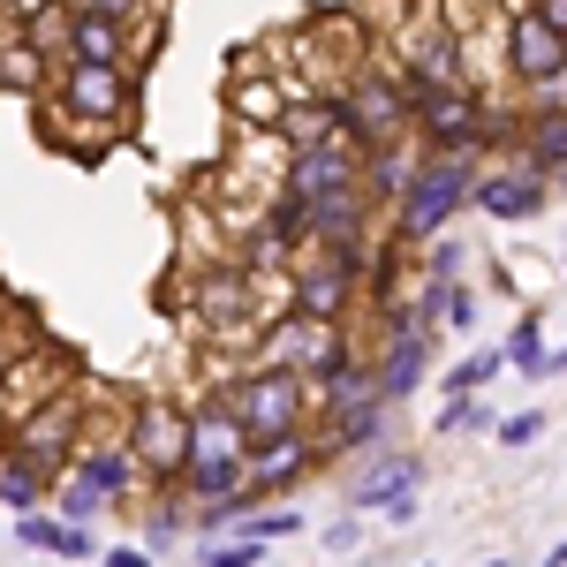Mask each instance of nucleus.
I'll return each instance as SVG.
<instances>
[{"instance_id": "obj_4", "label": "nucleus", "mask_w": 567, "mask_h": 567, "mask_svg": "<svg viewBox=\"0 0 567 567\" xmlns=\"http://www.w3.org/2000/svg\"><path fill=\"white\" fill-rule=\"evenodd\" d=\"M416 159H484V91H432L409 106Z\"/></svg>"}, {"instance_id": "obj_23", "label": "nucleus", "mask_w": 567, "mask_h": 567, "mask_svg": "<svg viewBox=\"0 0 567 567\" xmlns=\"http://www.w3.org/2000/svg\"><path fill=\"white\" fill-rule=\"evenodd\" d=\"M499 363H515L523 379H553V371H560V349L545 341V318H537V310H529L523 326L507 333V349H499Z\"/></svg>"}, {"instance_id": "obj_28", "label": "nucleus", "mask_w": 567, "mask_h": 567, "mask_svg": "<svg viewBox=\"0 0 567 567\" xmlns=\"http://www.w3.org/2000/svg\"><path fill=\"white\" fill-rule=\"evenodd\" d=\"M416 272H424V280H439V288H454V280L470 272V250H462L454 235H432V243H424V258H416Z\"/></svg>"}, {"instance_id": "obj_13", "label": "nucleus", "mask_w": 567, "mask_h": 567, "mask_svg": "<svg viewBox=\"0 0 567 567\" xmlns=\"http://www.w3.org/2000/svg\"><path fill=\"white\" fill-rule=\"evenodd\" d=\"M379 235H386V213H379L363 189H341V197H318V205H310V243L303 250H349V258H363Z\"/></svg>"}, {"instance_id": "obj_32", "label": "nucleus", "mask_w": 567, "mask_h": 567, "mask_svg": "<svg viewBox=\"0 0 567 567\" xmlns=\"http://www.w3.org/2000/svg\"><path fill=\"white\" fill-rule=\"evenodd\" d=\"M61 16H106V23H130V16H144L152 0H53Z\"/></svg>"}, {"instance_id": "obj_25", "label": "nucleus", "mask_w": 567, "mask_h": 567, "mask_svg": "<svg viewBox=\"0 0 567 567\" xmlns=\"http://www.w3.org/2000/svg\"><path fill=\"white\" fill-rule=\"evenodd\" d=\"M45 492H53V477H39V470H23V462H8V454H0V507H16V515H39Z\"/></svg>"}, {"instance_id": "obj_9", "label": "nucleus", "mask_w": 567, "mask_h": 567, "mask_svg": "<svg viewBox=\"0 0 567 567\" xmlns=\"http://www.w3.org/2000/svg\"><path fill=\"white\" fill-rule=\"evenodd\" d=\"M432 326L424 318H409V310H386V333H379V355H363L371 363V386H379V401L386 409H401V401H416V386L432 379Z\"/></svg>"}, {"instance_id": "obj_36", "label": "nucleus", "mask_w": 567, "mask_h": 567, "mask_svg": "<svg viewBox=\"0 0 567 567\" xmlns=\"http://www.w3.org/2000/svg\"><path fill=\"white\" fill-rule=\"evenodd\" d=\"M99 567H152V553H144V545H106Z\"/></svg>"}, {"instance_id": "obj_17", "label": "nucleus", "mask_w": 567, "mask_h": 567, "mask_svg": "<svg viewBox=\"0 0 567 567\" xmlns=\"http://www.w3.org/2000/svg\"><path fill=\"white\" fill-rule=\"evenodd\" d=\"M303 386H310V416H349V409H363V401H379V386H371V363H363L355 349L326 355Z\"/></svg>"}, {"instance_id": "obj_27", "label": "nucleus", "mask_w": 567, "mask_h": 567, "mask_svg": "<svg viewBox=\"0 0 567 567\" xmlns=\"http://www.w3.org/2000/svg\"><path fill=\"white\" fill-rule=\"evenodd\" d=\"M235 537H250V545H280V537H303V507H250Z\"/></svg>"}, {"instance_id": "obj_16", "label": "nucleus", "mask_w": 567, "mask_h": 567, "mask_svg": "<svg viewBox=\"0 0 567 567\" xmlns=\"http://www.w3.org/2000/svg\"><path fill=\"white\" fill-rule=\"evenodd\" d=\"M470 205H477L484 219L523 227V219H537L545 205H553V189L529 175V167H515V159H507V167H477V175H470Z\"/></svg>"}, {"instance_id": "obj_35", "label": "nucleus", "mask_w": 567, "mask_h": 567, "mask_svg": "<svg viewBox=\"0 0 567 567\" xmlns=\"http://www.w3.org/2000/svg\"><path fill=\"white\" fill-rule=\"evenodd\" d=\"M39 16H53V0H0V31H31Z\"/></svg>"}, {"instance_id": "obj_20", "label": "nucleus", "mask_w": 567, "mask_h": 567, "mask_svg": "<svg viewBox=\"0 0 567 567\" xmlns=\"http://www.w3.org/2000/svg\"><path fill=\"white\" fill-rule=\"evenodd\" d=\"M409 175H416V144H409V136H401V144H371V152H363V167H355V189L386 213L393 197L409 189Z\"/></svg>"}, {"instance_id": "obj_6", "label": "nucleus", "mask_w": 567, "mask_h": 567, "mask_svg": "<svg viewBox=\"0 0 567 567\" xmlns=\"http://www.w3.org/2000/svg\"><path fill=\"white\" fill-rule=\"evenodd\" d=\"M507 76L523 84L529 106H560V84H567V31L545 23L537 8H515L507 23Z\"/></svg>"}, {"instance_id": "obj_14", "label": "nucleus", "mask_w": 567, "mask_h": 567, "mask_svg": "<svg viewBox=\"0 0 567 567\" xmlns=\"http://www.w3.org/2000/svg\"><path fill=\"white\" fill-rule=\"evenodd\" d=\"M318 470V446H310V424L303 432H280V439H250L243 446V484L258 492V499H280V492H296V484Z\"/></svg>"}, {"instance_id": "obj_7", "label": "nucleus", "mask_w": 567, "mask_h": 567, "mask_svg": "<svg viewBox=\"0 0 567 567\" xmlns=\"http://www.w3.org/2000/svg\"><path fill=\"white\" fill-rule=\"evenodd\" d=\"M76 446H84V409H76V393H61V401H39L31 416H16L0 454L23 462V470H39V477H61L76 462Z\"/></svg>"}, {"instance_id": "obj_21", "label": "nucleus", "mask_w": 567, "mask_h": 567, "mask_svg": "<svg viewBox=\"0 0 567 567\" xmlns=\"http://www.w3.org/2000/svg\"><path fill=\"white\" fill-rule=\"evenodd\" d=\"M243 424H235V409L227 401H205V409H189V462H243Z\"/></svg>"}, {"instance_id": "obj_19", "label": "nucleus", "mask_w": 567, "mask_h": 567, "mask_svg": "<svg viewBox=\"0 0 567 567\" xmlns=\"http://www.w3.org/2000/svg\"><path fill=\"white\" fill-rule=\"evenodd\" d=\"M515 167H529L545 189H560V175H567V122H560V106H529V114H523Z\"/></svg>"}, {"instance_id": "obj_38", "label": "nucleus", "mask_w": 567, "mask_h": 567, "mask_svg": "<svg viewBox=\"0 0 567 567\" xmlns=\"http://www.w3.org/2000/svg\"><path fill=\"white\" fill-rule=\"evenodd\" d=\"M537 567H567V553H560V545H553V553H545V560H537Z\"/></svg>"}, {"instance_id": "obj_2", "label": "nucleus", "mask_w": 567, "mask_h": 567, "mask_svg": "<svg viewBox=\"0 0 567 567\" xmlns=\"http://www.w3.org/2000/svg\"><path fill=\"white\" fill-rule=\"evenodd\" d=\"M53 114L76 122V130H99V136H122L136 122V69H84V61H53Z\"/></svg>"}, {"instance_id": "obj_3", "label": "nucleus", "mask_w": 567, "mask_h": 567, "mask_svg": "<svg viewBox=\"0 0 567 567\" xmlns=\"http://www.w3.org/2000/svg\"><path fill=\"white\" fill-rule=\"evenodd\" d=\"M189 310H197V326L213 333L219 349L235 341V349H250L258 341V280L235 265V250L227 258H213V265H197V280H189Z\"/></svg>"}, {"instance_id": "obj_22", "label": "nucleus", "mask_w": 567, "mask_h": 567, "mask_svg": "<svg viewBox=\"0 0 567 567\" xmlns=\"http://www.w3.org/2000/svg\"><path fill=\"white\" fill-rule=\"evenodd\" d=\"M45 76H53V61H45L39 45L23 39V31H0V91L8 99H39Z\"/></svg>"}, {"instance_id": "obj_8", "label": "nucleus", "mask_w": 567, "mask_h": 567, "mask_svg": "<svg viewBox=\"0 0 567 567\" xmlns=\"http://www.w3.org/2000/svg\"><path fill=\"white\" fill-rule=\"evenodd\" d=\"M130 454L144 462V477H152V492H175L182 462H189V409H182L175 393H144L130 416Z\"/></svg>"}, {"instance_id": "obj_5", "label": "nucleus", "mask_w": 567, "mask_h": 567, "mask_svg": "<svg viewBox=\"0 0 567 567\" xmlns=\"http://www.w3.org/2000/svg\"><path fill=\"white\" fill-rule=\"evenodd\" d=\"M219 401L235 409L243 439H280V432H303L310 424V386L296 379V371H265V363H250Z\"/></svg>"}, {"instance_id": "obj_10", "label": "nucleus", "mask_w": 567, "mask_h": 567, "mask_svg": "<svg viewBox=\"0 0 567 567\" xmlns=\"http://www.w3.org/2000/svg\"><path fill=\"white\" fill-rule=\"evenodd\" d=\"M341 349H349V326H318V318H296V310H280V318H265V326H258V341H250V363L310 379L326 355H341Z\"/></svg>"}, {"instance_id": "obj_11", "label": "nucleus", "mask_w": 567, "mask_h": 567, "mask_svg": "<svg viewBox=\"0 0 567 567\" xmlns=\"http://www.w3.org/2000/svg\"><path fill=\"white\" fill-rule=\"evenodd\" d=\"M416 492H424V454H371L349 484V507L355 515H386V523H409L416 515Z\"/></svg>"}, {"instance_id": "obj_31", "label": "nucleus", "mask_w": 567, "mask_h": 567, "mask_svg": "<svg viewBox=\"0 0 567 567\" xmlns=\"http://www.w3.org/2000/svg\"><path fill=\"white\" fill-rule=\"evenodd\" d=\"M439 333H477V296H470V280L446 288V303H439Z\"/></svg>"}, {"instance_id": "obj_37", "label": "nucleus", "mask_w": 567, "mask_h": 567, "mask_svg": "<svg viewBox=\"0 0 567 567\" xmlns=\"http://www.w3.org/2000/svg\"><path fill=\"white\" fill-rule=\"evenodd\" d=\"M326 545H333V553H349V545H355V515H341V523L326 529Z\"/></svg>"}, {"instance_id": "obj_40", "label": "nucleus", "mask_w": 567, "mask_h": 567, "mask_svg": "<svg viewBox=\"0 0 567 567\" xmlns=\"http://www.w3.org/2000/svg\"><path fill=\"white\" fill-rule=\"evenodd\" d=\"M0 537H8V529H0Z\"/></svg>"}, {"instance_id": "obj_30", "label": "nucleus", "mask_w": 567, "mask_h": 567, "mask_svg": "<svg viewBox=\"0 0 567 567\" xmlns=\"http://www.w3.org/2000/svg\"><path fill=\"white\" fill-rule=\"evenodd\" d=\"M265 545H250V537H205V553H197V567H258Z\"/></svg>"}, {"instance_id": "obj_18", "label": "nucleus", "mask_w": 567, "mask_h": 567, "mask_svg": "<svg viewBox=\"0 0 567 567\" xmlns=\"http://www.w3.org/2000/svg\"><path fill=\"white\" fill-rule=\"evenodd\" d=\"M53 61H84V69H130V31L106 16H61Z\"/></svg>"}, {"instance_id": "obj_24", "label": "nucleus", "mask_w": 567, "mask_h": 567, "mask_svg": "<svg viewBox=\"0 0 567 567\" xmlns=\"http://www.w3.org/2000/svg\"><path fill=\"white\" fill-rule=\"evenodd\" d=\"M227 106H235V122H250V130H280V76H243V84L227 91Z\"/></svg>"}, {"instance_id": "obj_15", "label": "nucleus", "mask_w": 567, "mask_h": 567, "mask_svg": "<svg viewBox=\"0 0 567 567\" xmlns=\"http://www.w3.org/2000/svg\"><path fill=\"white\" fill-rule=\"evenodd\" d=\"M355 167H363V152H341V144H310V152H288L280 159V197H296V205H318V197H341L355 189Z\"/></svg>"}, {"instance_id": "obj_12", "label": "nucleus", "mask_w": 567, "mask_h": 567, "mask_svg": "<svg viewBox=\"0 0 567 567\" xmlns=\"http://www.w3.org/2000/svg\"><path fill=\"white\" fill-rule=\"evenodd\" d=\"M69 477H84L106 507H130V499H144L152 492V477H144V462L130 454V439L114 432H84V446H76V462H69Z\"/></svg>"}, {"instance_id": "obj_39", "label": "nucleus", "mask_w": 567, "mask_h": 567, "mask_svg": "<svg viewBox=\"0 0 567 567\" xmlns=\"http://www.w3.org/2000/svg\"><path fill=\"white\" fill-rule=\"evenodd\" d=\"M492 567H515V560H492Z\"/></svg>"}, {"instance_id": "obj_29", "label": "nucleus", "mask_w": 567, "mask_h": 567, "mask_svg": "<svg viewBox=\"0 0 567 567\" xmlns=\"http://www.w3.org/2000/svg\"><path fill=\"white\" fill-rule=\"evenodd\" d=\"M470 432H492L484 393H470V401H439V439H470Z\"/></svg>"}, {"instance_id": "obj_34", "label": "nucleus", "mask_w": 567, "mask_h": 567, "mask_svg": "<svg viewBox=\"0 0 567 567\" xmlns=\"http://www.w3.org/2000/svg\"><path fill=\"white\" fill-rule=\"evenodd\" d=\"M492 439H499V446H529V439H545V409H523V416H499V424H492Z\"/></svg>"}, {"instance_id": "obj_1", "label": "nucleus", "mask_w": 567, "mask_h": 567, "mask_svg": "<svg viewBox=\"0 0 567 567\" xmlns=\"http://www.w3.org/2000/svg\"><path fill=\"white\" fill-rule=\"evenodd\" d=\"M470 175H477V159H416L409 189L386 205V235L401 250H424L432 235H446L470 213Z\"/></svg>"}, {"instance_id": "obj_26", "label": "nucleus", "mask_w": 567, "mask_h": 567, "mask_svg": "<svg viewBox=\"0 0 567 567\" xmlns=\"http://www.w3.org/2000/svg\"><path fill=\"white\" fill-rule=\"evenodd\" d=\"M499 371H507V363H499V349H477V355H462V363L439 379V393H446V401H470V393H484Z\"/></svg>"}, {"instance_id": "obj_33", "label": "nucleus", "mask_w": 567, "mask_h": 567, "mask_svg": "<svg viewBox=\"0 0 567 567\" xmlns=\"http://www.w3.org/2000/svg\"><path fill=\"white\" fill-rule=\"evenodd\" d=\"M53 560H99V537L91 529H76V523H53V545H45Z\"/></svg>"}]
</instances>
